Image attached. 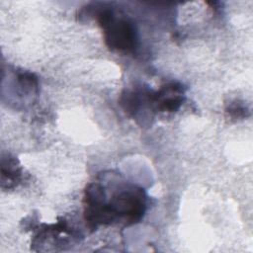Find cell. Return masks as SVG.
Returning a JSON list of instances; mask_svg holds the SVG:
<instances>
[{"mask_svg":"<svg viewBox=\"0 0 253 253\" xmlns=\"http://www.w3.org/2000/svg\"><path fill=\"white\" fill-rule=\"evenodd\" d=\"M98 21L105 34L107 45L112 49L127 51L134 47L136 33L127 19H117L110 9H104L98 14Z\"/></svg>","mask_w":253,"mask_h":253,"instance_id":"obj_1","label":"cell"}]
</instances>
